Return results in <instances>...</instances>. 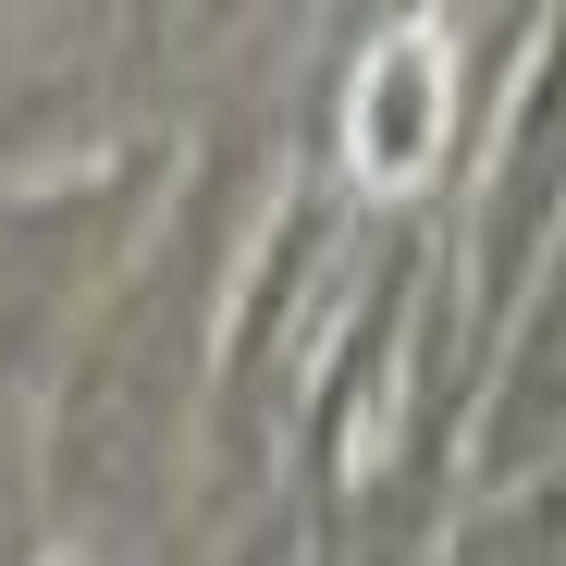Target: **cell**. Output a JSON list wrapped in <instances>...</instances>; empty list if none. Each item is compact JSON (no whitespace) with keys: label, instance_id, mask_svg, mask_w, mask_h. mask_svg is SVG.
Returning a JSON list of instances; mask_svg holds the SVG:
<instances>
[{"label":"cell","instance_id":"obj_1","mask_svg":"<svg viewBox=\"0 0 566 566\" xmlns=\"http://www.w3.org/2000/svg\"><path fill=\"white\" fill-rule=\"evenodd\" d=\"M443 50V25H407L395 50H382V86H369V112L345 124V148L382 172V185H407L419 172V148H431V99H419V62Z\"/></svg>","mask_w":566,"mask_h":566}]
</instances>
